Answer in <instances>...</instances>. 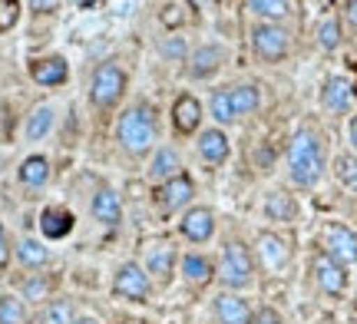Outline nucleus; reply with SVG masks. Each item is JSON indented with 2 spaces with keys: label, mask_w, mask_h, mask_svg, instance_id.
<instances>
[{
  "label": "nucleus",
  "mask_w": 357,
  "mask_h": 324,
  "mask_svg": "<svg viewBox=\"0 0 357 324\" xmlns=\"http://www.w3.org/2000/svg\"><path fill=\"white\" fill-rule=\"evenodd\" d=\"M30 77L40 86H60L70 77V66H66L63 56H40V60L30 63Z\"/></svg>",
  "instance_id": "nucleus-19"
},
{
  "label": "nucleus",
  "mask_w": 357,
  "mask_h": 324,
  "mask_svg": "<svg viewBox=\"0 0 357 324\" xmlns=\"http://www.w3.org/2000/svg\"><path fill=\"white\" fill-rule=\"evenodd\" d=\"M311 272H314V281H318V288L324 291V295L337 298V295H344L347 291V268L341 265V261H334L328 252H318V255H314Z\"/></svg>",
  "instance_id": "nucleus-8"
},
{
  "label": "nucleus",
  "mask_w": 357,
  "mask_h": 324,
  "mask_svg": "<svg viewBox=\"0 0 357 324\" xmlns=\"http://www.w3.org/2000/svg\"><path fill=\"white\" fill-rule=\"evenodd\" d=\"M334 176H337V182H341L344 189L357 192V153L337 156V162H334Z\"/></svg>",
  "instance_id": "nucleus-32"
},
{
  "label": "nucleus",
  "mask_w": 357,
  "mask_h": 324,
  "mask_svg": "<svg viewBox=\"0 0 357 324\" xmlns=\"http://www.w3.org/2000/svg\"><path fill=\"white\" fill-rule=\"evenodd\" d=\"M248 13L258 24H284L294 13L291 0H248Z\"/></svg>",
  "instance_id": "nucleus-21"
},
{
  "label": "nucleus",
  "mask_w": 357,
  "mask_h": 324,
  "mask_svg": "<svg viewBox=\"0 0 357 324\" xmlns=\"http://www.w3.org/2000/svg\"><path fill=\"white\" fill-rule=\"evenodd\" d=\"M199 126H202V103L192 93H182L172 103V130L178 136H192V132H199Z\"/></svg>",
  "instance_id": "nucleus-14"
},
{
  "label": "nucleus",
  "mask_w": 357,
  "mask_h": 324,
  "mask_svg": "<svg viewBox=\"0 0 357 324\" xmlns=\"http://www.w3.org/2000/svg\"><path fill=\"white\" fill-rule=\"evenodd\" d=\"M192 195H195V182H192L185 172H178V176H172L169 182L159 185L155 202H159L162 212H178V208H185L192 202Z\"/></svg>",
  "instance_id": "nucleus-11"
},
{
  "label": "nucleus",
  "mask_w": 357,
  "mask_h": 324,
  "mask_svg": "<svg viewBox=\"0 0 357 324\" xmlns=\"http://www.w3.org/2000/svg\"><path fill=\"white\" fill-rule=\"evenodd\" d=\"M321 242H324V252H328L334 261H341L344 268L357 261V232L354 229H347L341 222H331V225H324Z\"/></svg>",
  "instance_id": "nucleus-7"
},
{
  "label": "nucleus",
  "mask_w": 357,
  "mask_h": 324,
  "mask_svg": "<svg viewBox=\"0 0 357 324\" xmlns=\"http://www.w3.org/2000/svg\"><path fill=\"white\" fill-rule=\"evenodd\" d=\"M155 139H159V116H155V106L149 103L129 106L116 123V143L129 156H146Z\"/></svg>",
  "instance_id": "nucleus-2"
},
{
  "label": "nucleus",
  "mask_w": 357,
  "mask_h": 324,
  "mask_svg": "<svg viewBox=\"0 0 357 324\" xmlns=\"http://www.w3.org/2000/svg\"><path fill=\"white\" fill-rule=\"evenodd\" d=\"M252 324H284V321H281V314L275 311V308L265 304V308H258V311L252 314Z\"/></svg>",
  "instance_id": "nucleus-37"
},
{
  "label": "nucleus",
  "mask_w": 357,
  "mask_h": 324,
  "mask_svg": "<svg viewBox=\"0 0 357 324\" xmlns=\"http://www.w3.org/2000/svg\"><path fill=\"white\" fill-rule=\"evenodd\" d=\"M258 259H261V265H265V268L281 272V268L291 261L288 242H284L281 235H275V232H261V235H258Z\"/></svg>",
  "instance_id": "nucleus-17"
},
{
  "label": "nucleus",
  "mask_w": 357,
  "mask_h": 324,
  "mask_svg": "<svg viewBox=\"0 0 357 324\" xmlns=\"http://www.w3.org/2000/svg\"><path fill=\"white\" fill-rule=\"evenodd\" d=\"M252 53L261 63H281L291 53V30L284 24H252Z\"/></svg>",
  "instance_id": "nucleus-5"
},
{
  "label": "nucleus",
  "mask_w": 357,
  "mask_h": 324,
  "mask_svg": "<svg viewBox=\"0 0 357 324\" xmlns=\"http://www.w3.org/2000/svg\"><path fill=\"white\" fill-rule=\"evenodd\" d=\"M136 7H139V0H113V3H109V10H113L116 17H132Z\"/></svg>",
  "instance_id": "nucleus-38"
},
{
  "label": "nucleus",
  "mask_w": 357,
  "mask_h": 324,
  "mask_svg": "<svg viewBox=\"0 0 357 324\" xmlns=\"http://www.w3.org/2000/svg\"><path fill=\"white\" fill-rule=\"evenodd\" d=\"M182 278L189 285H208L215 278V265L199 252H189V255H182Z\"/></svg>",
  "instance_id": "nucleus-25"
},
{
  "label": "nucleus",
  "mask_w": 357,
  "mask_h": 324,
  "mask_svg": "<svg viewBox=\"0 0 357 324\" xmlns=\"http://www.w3.org/2000/svg\"><path fill=\"white\" fill-rule=\"evenodd\" d=\"M89 212H93V219L106 225V229H116L119 222H123V202H119V195L109 189V185H100L93 199H89Z\"/></svg>",
  "instance_id": "nucleus-15"
},
{
  "label": "nucleus",
  "mask_w": 357,
  "mask_h": 324,
  "mask_svg": "<svg viewBox=\"0 0 357 324\" xmlns=\"http://www.w3.org/2000/svg\"><path fill=\"white\" fill-rule=\"evenodd\" d=\"M208 113H212V119H215L218 126H231L235 123V106H231V93L229 86H222V90H212V96H208Z\"/></svg>",
  "instance_id": "nucleus-29"
},
{
  "label": "nucleus",
  "mask_w": 357,
  "mask_h": 324,
  "mask_svg": "<svg viewBox=\"0 0 357 324\" xmlns=\"http://www.w3.org/2000/svg\"><path fill=\"white\" fill-rule=\"evenodd\" d=\"M314 37H318V47L324 53H334L341 50V43H344V26L337 17H328V20H321L318 30H314Z\"/></svg>",
  "instance_id": "nucleus-30"
},
{
  "label": "nucleus",
  "mask_w": 357,
  "mask_h": 324,
  "mask_svg": "<svg viewBox=\"0 0 357 324\" xmlns=\"http://www.w3.org/2000/svg\"><path fill=\"white\" fill-rule=\"evenodd\" d=\"M126 70L116 63V60H106L93 70V79H89V103L96 106V109H113L119 100H123V93H126Z\"/></svg>",
  "instance_id": "nucleus-4"
},
{
  "label": "nucleus",
  "mask_w": 357,
  "mask_h": 324,
  "mask_svg": "<svg viewBox=\"0 0 357 324\" xmlns=\"http://www.w3.org/2000/svg\"><path fill=\"white\" fill-rule=\"evenodd\" d=\"M182 169V156H178L172 146H159L153 153V166H149V179L153 182H169L172 176H178Z\"/></svg>",
  "instance_id": "nucleus-22"
},
{
  "label": "nucleus",
  "mask_w": 357,
  "mask_h": 324,
  "mask_svg": "<svg viewBox=\"0 0 357 324\" xmlns=\"http://www.w3.org/2000/svg\"><path fill=\"white\" fill-rule=\"evenodd\" d=\"M231 153V143L222 126H212V130L199 132V156L208 162V166H222Z\"/></svg>",
  "instance_id": "nucleus-18"
},
{
  "label": "nucleus",
  "mask_w": 357,
  "mask_h": 324,
  "mask_svg": "<svg viewBox=\"0 0 357 324\" xmlns=\"http://www.w3.org/2000/svg\"><path fill=\"white\" fill-rule=\"evenodd\" d=\"M212 311H215L218 324H252V308H248V301L242 295H235V291H222L215 295L212 301Z\"/></svg>",
  "instance_id": "nucleus-16"
},
{
  "label": "nucleus",
  "mask_w": 357,
  "mask_h": 324,
  "mask_svg": "<svg viewBox=\"0 0 357 324\" xmlns=\"http://www.w3.org/2000/svg\"><path fill=\"white\" fill-rule=\"evenodd\" d=\"M162 56L178 63V60H189V47H185V37H166L162 40Z\"/></svg>",
  "instance_id": "nucleus-35"
},
{
  "label": "nucleus",
  "mask_w": 357,
  "mask_h": 324,
  "mask_svg": "<svg viewBox=\"0 0 357 324\" xmlns=\"http://www.w3.org/2000/svg\"><path fill=\"white\" fill-rule=\"evenodd\" d=\"M344 20L357 30V0H347V3H344Z\"/></svg>",
  "instance_id": "nucleus-40"
},
{
  "label": "nucleus",
  "mask_w": 357,
  "mask_h": 324,
  "mask_svg": "<svg viewBox=\"0 0 357 324\" xmlns=\"http://www.w3.org/2000/svg\"><path fill=\"white\" fill-rule=\"evenodd\" d=\"M149 275L142 268L139 261H126V265H119L113 275V295L116 298H126V301H146L149 298Z\"/></svg>",
  "instance_id": "nucleus-6"
},
{
  "label": "nucleus",
  "mask_w": 357,
  "mask_h": 324,
  "mask_svg": "<svg viewBox=\"0 0 357 324\" xmlns=\"http://www.w3.org/2000/svg\"><path fill=\"white\" fill-rule=\"evenodd\" d=\"M30 10L33 13H56L60 10V0H30Z\"/></svg>",
  "instance_id": "nucleus-39"
},
{
  "label": "nucleus",
  "mask_w": 357,
  "mask_h": 324,
  "mask_svg": "<svg viewBox=\"0 0 357 324\" xmlns=\"http://www.w3.org/2000/svg\"><path fill=\"white\" fill-rule=\"evenodd\" d=\"M347 132H351V146H354V153H357V113L351 116V130Z\"/></svg>",
  "instance_id": "nucleus-42"
},
{
  "label": "nucleus",
  "mask_w": 357,
  "mask_h": 324,
  "mask_svg": "<svg viewBox=\"0 0 357 324\" xmlns=\"http://www.w3.org/2000/svg\"><path fill=\"white\" fill-rule=\"evenodd\" d=\"M265 215L271 222H294L298 219V202L288 192H268L265 195Z\"/></svg>",
  "instance_id": "nucleus-26"
},
{
  "label": "nucleus",
  "mask_w": 357,
  "mask_h": 324,
  "mask_svg": "<svg viewBox=\"0 0 357 324\" xmlns=\"http://www.w3.org/2000/svg\"><path fill=\"white\" fill-rule=\"evenodd\" d=\"M13 255H17V261L26 265V268H43V265L50 261V248L43 245V242H37V238H20L17 248H13Z\"/></svg>",
  "instance_id": "nucleus-28"
},
{
  "label": "nucleus",
  "mask_w": 357,
  "mask_h": 324,
  "mask_svg": "<svg viewBox=\"0 0 357 324\" xmlns=\"http://www.w3.org/2000/svg\"><path fill=\"white\" fill-rule=\"evenodd\" d=\"M225 47L222 43H202L199 50L189 53V77L192 79H212L225 66Z\"/></svg>",
  "instance_id": "nucleus-12"
},
{
  "label": "nucleus",
  "mask_w": 357,
  "mask_h": 324,
  "mask_svg": "<svg viewBox=\"0 0 357 324\" xmlns=\"http://www.w3.org/2000/svg\"><path fill=\"white\" fill-rule=\"evenodd\" d=\"M10 261V245H7V235H3V229H0V268Z\"/></svg>",
  "instance_id": "nucleus-41"
},
{
  "label": "nucleus",
  "mask_w": 357,
  "mask_h": 324,
  "mask_svg": "<svg viewBox=\"0 0 357 324\" xmlns=\"http://www.w3.org/2000/svg\"><path fill=\"white\" fill-rule=\"evenodd\" d=\"M215 278L225 285V291H245L255 281V259L245 242L231 238L222 248V261L215 265Z\"/></svg>",
  "instance_id": "nucleus-3"
},
{
  "label": "nucleus",
  "mask_w": 357,
  "mask_h": 324,
  "mask_svg": "<svg viewBox=\"0 0 357 324\" xmlns=\"http://www.w3.org/2000/svg\"><path fill=\"white\" fill-rule=\"evenodd\" d=\"M53 123H56V113H53V106H37L30 116H26V126H24V132H26V139L30 143H40V139H47L50 136V130H53Z\"/></svg>",
  "instance_id": "nucleus-27"
},
{
  "label": "nucleus",
  "mask_w": 357,
  "mask_h": 324,
  "mask_svg": "<svg viewBox=\"0 0 357 324\" xmlns=\"http://www.w3.org/2000/svg\"><path fill=\"white\" fill-rule=\"evenodd\" d=\"M17 179L24 182L26 189H43L50 182V162L47 156H26L17 169Z\"/></svg>",
  "instance_id": "nucleus-24"
},
{
  "label": "nucleus",
  "mask_w": 357,
  "mask_h": 324,
  "mask_svg": "<svg viewBox=\"0 0 357 324\" xmlns=\"http://www.w3.org/2000/svg\"><path fill=\"white\" fill-rule=\"evenodd\" d=\"M231 93V106H235V116H252L261 106V86L258 83H238V86H229Z\"/></svg>",
  "instance_id": "nucleus-23"
},
{
  "label": "nucleus",
  "mask_w": 357,
  "mask_h": 324,
  "mask_svg": "<svg viewBox=\"0 0 357 324\" xmlns=\"http://www.w3.org/2000/svg\"><path fill=\"white\" fill-rule=\"evenodd\" d=\"M73 212H66V208H56V206H47L43 212H40V232H43V238H50V242H56V238H66V235L73 232Z\"/></svg>",
  "instance_id": "nucleus-20"
},
{
  "label": "nucleus",
  "mask_w": 357,
  "mask_h": 324,
  "mask_svg": "<svg viewBox=\"0 0 357 324\" xmlns=\"http://www.w3.org/2000/svg\"><path fill=\"white\" fill-rule=\"evenodd\" d=\"M73 324H100V321H96V318H86V314H79Z\"/></svg>",
  "instance_id": "nucleus-43"
},
{
  "label": "nucleus",
  "mask_w": 357,
  "mask_h": 324,
  "mask_svg": "<svg viewBox=\"0 0 357 324\" xmlns=\"http://www.w3.org/2000/svg\"><path fill=\"white\" fill-rule=\"evenodd\" d=\"M79 314L73 308V301H50L43 314H40V324H73Z\"/></svg>",
  "instance_id": "nucleus-31"
},
{
  "label": "nucleus",
  "mask_w": 357,
  "mask_h": 324,
  "mask_svg": "<svg viewBox=\"0 0 357 324\" xmlns=\"http://www.w3.org/2000/svg\"><path fill=\"white\" fill-rule=\"evenodd\" d=\"M0 324H26V308L20 298L3 295L0 298Z\"/></svg>",
  "instance_id": "nucleus-33"
},
{
  "label": "nucleus",
  "mask_w": 357,
  "mask_h": 324,
  "mask_svg": "<svg viewBox=\"0 0 357 324\" xmlns=\"http://www.w3.org/2000/svg\"><path fill=\"white\" fill-rule=\"evenodd\" d=\"M17 20H20V3L17 0H0V33L13 30Z\"/></svg>",
  "instance_id": "nucleus-36"
},
{
  "label": "nucleus",
  "mask_w": 357,
  "mask_h": 324,
  "mask_svg": "<svg viewBox=\"0 0 357 324\" xmlns=\"http://www.w3.org/2000/svg\"><path fill=\"white\" fill-rule=\"evenodd\" d=\"M354 100H357V90L347 77H328L324 79V86H321V106H324L328 113L344 116V113L354 109Z\"/></svg>",
  "instance_id": "nucleus-9"
},
{
  "label": "nucleus",
  "mask_w": 357,
  "mask_h": 324,
  "mask_svg": "<svg viewBox=\"0 0 357 324\" xmlns=\"http://www.w3.org/2000/svg\"><path fill=\"white\" fill-rule=\"evenodd\" d=\"M328 169V149L318 130H298L288 143V179L294 189H314Z\"/></svg>",
  "instance_id": "nucleus-1"
},
{
  "label": "nucleus",
  "mask_w": 357,
  "mask_h": 324,
  "mask_svg": "<svg viewBox=\"0 0 357 324\" xmlns=\"http://www.w3.org/2000/svg\"><path fill=\"white\" fill-rule=\"evenodd\" d=\"M53 281L47 278V275H33V278H26L24 281V298L26 301H43L47 295H50Z\"/></svg>",
  "instance_id": "nucleus-34"
},
{
  "label": "nucleus",
  "mask_w": 357,
  "mask_h": 324,
  "mask_svg": "<svg viewBox=\"0 0 357 324\" xmlns=\"http://www.w3.org/2000/svg\"><path fill=\"white\" fill-rule=\"evenodd\" d=\"M142 268H146V275H153L159 281H169L172 268H176V248L169 242H146L142 245Z\"/></svg>",
  "instance_id": "nucleus-13"
},
{
  "label": "nucleus",
  "mask_w": 357,
  "mask_h": 324,
  "mask_svg": "<svg viewBox=\"0 0 357 324\" xmlns=\"http://www.w3.org/2000/svg\"><path fill=\"white\" fill-rule=\"evenodd\" d=\"M178 232L182 238H189L192 245H205L215 235V212L208 206H195L178 219Z\"/></svg>",
  "instance_id": "nucleus-10"
}]
</instances>
